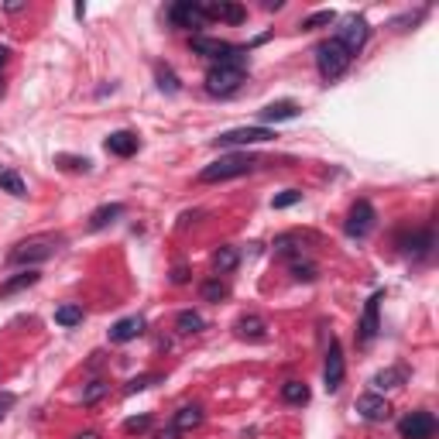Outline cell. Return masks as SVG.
<instances>
[{
    "label": "cell",
    "instance_id": "obj_1",
    "mask_svg": "<svg viewBox=\"0 0 439 439\" xmlns=\"http://www.w3.org/2000/svg\"><path fill=\"white\" fill-rule=\"evenodd\" d=\"M244 62H247L244 49H233L226 58L213 62L210 72H206V93H210V97H233V93L240 90L244 76H247V72H244Z\"/></svg>",
    "mask_w": 439,
    "mask_h": 439
},
{
    "label": "cell",
    "instance_id": "obj_2",
    "mask_svg": "<svg viewBox=\"0 0 439 439\" xmlns=\"http://www.w3.org/2000/svg\"><path fill=\"white\" fill-rule=\"evenodd\" d=\"M254 165L258 158L254 155H247V151H237V155H223L217 158L213 165H206L203 172H199V182H226V179H240V175H247V172H254Z\"/></svg>",
    "mask_w": 439,
    "mask_h": 439
},
{
    "label": "cell",
    "instance_id": "obj_3",
    "mask_svg": "<svg viewBox=\"0 0 439 439\" xmlns=\"http://www.w3.org/2000/svg\"><path fill=\"white\" fill-rule=\"evenodd\" d=\"M350 58L354 55L347 52L336 38H329V42H323V45H316V69H320V76L323 79H340L343 72H347V65H350Z\"/></svg>",
    "mask_w": 439,
    "mask_h": 439
},
{
    "label": "cell",
    "instance_id": "obj_4",
    "mask_svg": "<svg viewBox=\"0 0 439 439\" xmlns=\"http://www.w3.org/2000/svg\"><path fill=\"white\" fill-rule=\"evenodd\" d=\"M55 251H58V240L55 237H31V240H21L7 254V265H42V261L52 258Z\"/></svg>",
    "mask_w": 439,
    "mask_h": 439
},
{
    "label": "cell",
    "instance_id": "obj_5",
    "mask_svg": "<svg viewBox=\"0 0 439 439\" xmlns=\"http://www.w3.org/2000/svg\"><path fill=\"white\" fill-rule=\"evenodd\" d=\"M374 220H378V213H374V206L367 203V199H357L354 206H350V213H347V223H343V230H347V237H367L371 230H374Z\"/></svg>",
    "mask_w": 439,
    "mask_h": 439
},
{
    "label": "cell",
    "instance_id": "obj_6",
    "mask_svg": "<svg viewBox=\"0 0 439 439\" xmlns=\"http://www.w3.org/2000/svg\"><path fill=\"white\" fill-rule=\"evenodd\" d=\"M274 131L272 127H237V131H226V134H220L217 148H247V144H261V141H272Z\"/></svg>",
    "mask_w": 439,
    "mask_h": 439
},
{
    "label": "cell",
    "instance_id": "obj_7",
    "mask_svg": "<svg viewBox=\"0 0 439 439\" xmlns=\"http://www.w3.org/2000/svg\"><path fill=\"white\" fill-rule=\"evenodd\" d=\"M367 35H371V28H367V21L364 17H347L343 21V28H336V42L347 49L350 55H357L364 45H367Z\"/></svg>",
    "mask_w": 439,
    "mask_h": 439
},
{
    "label": "cell",
    "instance_id": "obj_8",
    "mask_svg": "<svg viewBox=\"0 0 439 439\" xmlns=\"http://www.w3.org/2000/svg\"><path fill=\"white\" fill-rule=\"evenodd\" d=\"M398 436L401 439H433L436 436V415L433 412H408L398 422Z\"/></svg>",
    "mask_w": 439,
    "mask_h": 439
},
{
    "label": "cell",
    "instance_id": "obj_9",
    "mask_svg": "<svg viewBox=\"0 0 439 439\" xmlns=\"http://www.w3.org/2000/svg\"><path fill=\"white\" fill-rule=\"evenodd\" d=\"M168 21L175 28H203L206 24V10L196 0H179V3L168 7Z\"/></svg>",
    "mask_w": 439,
    "mask_h": 439
},
{
    "label": "cell",
    "instance_id": "obj_10",
    "mask_svg": "<svg viewBox=\"0 0 439 439\" xmlns=\"http://www.w3.org/2000/svg\"><path fill=\"white\" fill-rule=\"evenodd\" d=\"M343 374H347L343 347H340V340H329L326 364H323V381H326V391H340V384H343Z\"/></svg>",
    "mask_w": 439,
    "mask_h": 439
},
{
    "label": "cell",
    "instance_id": "obj_11",
    "mask_svg": "<svg viewBox=\"0 0 439 439\" xmlns=\"http://www.w3.org/2000/svg\"><path fill=\"white\" fill-rule=\"evenodd\" d=\"M384 292H374L371 299H367V306H364V320H361V326H357V343L361 347H371L374 343V336H378V329H381V323H378V306H381Z\"/></svg>",
    "mask_w": 439,
    "mask_h": 439
},
{
    "label": "cell",
    "instance_id": "obj_12",
    "mask_svg": "<svg viewBox=\"0 0 439 439\" xmlns=\"http://www.w3.org/2000/svg\"><path fill=\"white\" fill-rule=\"evenodd\" d=\"M206 21H223V24H244L247 21V7L233 3V0H217V3H203Z\"/></svg>",
    "mask_w": 439,
    "mask_h": 439
},
{
    "label": "cell",
    "instance_id": "obj_13",
    "mask_svg": "<svg viewBox=\"0 0 439 439\" xmlns=\"http://www.w3.org/2000/svg\"><path fill=\"white\" fill-rule=\"evenodd\" d=\"M299 113L302 110L295 100H274L265 110H258V120H261V127H268V124H281V120H295Z\"/></svg>",
    "mask_w": 439,
    "mask_h": 439
},
{
    "label": "cell",
    "instance_id": "obj_14",
    "mask_svg": "<svg viewBox=\"0 0 439 439\" xmlns=\"http://www.w3.org/2000/svg\"><path fill=\"white\" fill-rule=\"evenodd\" d=\"M357 415L367 419V422H384L391 415V405L384 401L381 395H361L357 398Z\"/></svg>",
    "mask_w": 439,
    "mask_h": 439
},
{
    "label": "cell",
    "instance_id": "obj_15",
    "mask_svg": "<svg viewBox=\"0 0 439 439\" xmlns=\"http://www.w3.org/2000/svg\"><path fill=\"white\" fill-rule=\"evenodd\" d=\"M138 134H131V131H113L107 141H103V148H107L110 155H117V158H131V155H138Z\"/></svg>",
    "mask_w": 439,
    "mask_h": 439
},
{
    "label": "cell",
    "instance_id": "obj_16",
    "mask_svg": "<svg viewBox=\"0 0 439 439\" xmlns=\"http://www.w3.org/2000/svg\"><path fill=\"white\" fill-rule=\"evenodd\" d=\"M144 333V320L141 316H124L110 326V343H131Z\"/></svg>",
    "mask_w": 439,
    "mask_h": 439
},
{
    "label": "cell",
    "instance_id": "obj_17",
    "mask_svg": "<svg viewBox=\"0 0 439 439\" xmlns=\"http://www.w3.org/2000/svg\"><path fill=\"white\" fill-rule=\"evenodd\" d=\"M189 45H192V52L196 55L213 58V62H220V58H226V55L233 52V45H226V42H220V38H206V35H196Z\"/></svg>",
    "mask_w": 439,
    "mask_h": 439
},
{
    "label": "cell",
    "instance_id": "obj_18",
    "mask_svg": "<svg viewBox=\"0 0 439 439\" xmlns=\"http://www.w3.org/2000/svg\"><path fill=\"white\" fill-rule=\"evenodd\" d=\"M203 408L199 405H182L179 412H175V419H172V429L175 433H192V429H199L203 426Z\"/></svg>",
    "mask_w": 439,
    "mask_h": 439
},
{
    "label": "cell",
    "instance_id": "obj_19",
    "mask_svg": "<svg viewBox=\"0 0 439 439\" xmlns=\"http://www.w3.org/2000/svg\"><path fill=\"white\" fill-rule=\"evenodd\" d=\"M401 244H405V251H408L412 258H426V254L433 251V244H436V237H433V230H419V233H412V237H405Z\"/></svg>",
    "mask_w": 439,
    "mask_h": 439
},
{
    "label": "cell",
    "instance_id": "obj_20",
    "mask_svg": "<svg viewBox=\"0 0 439 439\" xmlns=\"http://www.w3.org/2000/svg\"><path fill=\"white\" fill-rule=\"evenodd\" d=\"M265 320H261V316H240V320H237V336H240V340H265V336H268V333H265Z\"/></svg>",
    "mask_w": 439,
    "mask_h": 439
},
{
    "label": "cell",
    "instance_id": "obj_21",
    "mask_svg": "<svg viewBox=\"0 0 439 439\" xmlns=\"http://www.w3.org/2000/svg\"><path fill=\"white\" fill-rule=\"evenodd\" d=\"M117 217H124V206L120 203H107V206H97L93 213H90V230H103L110 226Z\"/></svg>",
    "mask_w": 439,
    "mask_h": 439
},
{
    "label": "cell",
    "instance_id": "obj_22",
    "mask_svg": "<svg viewBox=\"0 0 439 439\" xmlns=\"http://www.w3.org/2000/svg\"><path fill=\"white\" fill-rule=\"evenodd\" d=\"M240 265V251L237 247H220V251H213V272L220 274H230L233 268Z\"/></svg>",
    "mask_w": 439,
    "mask_h": 439
},
{
    "label": "cell",
    "instance_id": "obj_23",
    "mask_svg": "<svg viewBox=\"0 0 439 439\" xmlns=\"http://www.w3.org/2000/svg\"><path fill=\"white\" fill-rule=\"evenodd\" d=\"M38 278H42V274L31 272V268H28V272H21V274H14V278H7V281L0 285V299H3V295H14V292H21V288H31Z\"/></svg>",
    "mask_w": 439,
    "mask_h": 439
},
{
    "label": "cell",
    "instance_id": "obj_24",
    "mask_svg": "<svg viewBox=\"0 0 439 439\" xmlns=\"http://www.w3.org/2000/svg\"><path fill=\"white\" fill-rule=\"evenodd\" d=\"M281 398L288 405H306L309 401V384L306 381H285L281 384Z\"/></svg>",
    "mask_w": 439,
    "mask_h": 439
},
{
    "label": "cell",
    "instance_id": "obj_25",
    "mask_svg": "<svg viewBox=\"0 0 439 439\" xmlns=\"http://www.w3.org/2000/svg\"><path fill=\"white\" fill-rule=\"evenodd\" d=\"M203 326H206V323H203V316H199V313H192V309H182V313L175 316V329H179V333H185V336H189V333H199Z\"/></svg>",
    "mask_w": 439,
    "mask_h": 439
},
{
    "label": "cell",
    "instance_id": "obj_26",
    "mask_svg": "<svg viewBox=\"0 0 439 439\" xmlns=\"http://www.w3.org/2000/svg\"><path fill=\"white\" fill-rule=\"evenodd\" d=\"M55 323L58 326H76V323H83V306H58L55 309Z\"/></svg>",
    "mask_w": 439,
    "mask_h": 439
},
{
    "label": "cell",
    "instance_id": "obj_27",
    "mask_svg": "<svg viewBox=\"0 0 439 439\" xmlns=\"http://www.w3.org/2000/svg\"><path fill=\"white\" fill-rule=\"evenodd\" d=\"M0 192H10V196H24V179L17 172H0Z\"/></svg>",
    "mask_w": 439,
    "mask_h": 439
},
{
    "label": "cell",
    "instance_id": "obj_28",
    "mask_svg": "<svg viewBox=\"0 0 439 439\" xmlns=\"http://www.w3.org/2000/svg\"><path fill=\"white\" fill-rule=\"evenodd\" d=\"M203 299L206 302H220V299H226L230 295V288H226V281H220V278H210V281H203Z\"/></svg>",
    "mask_w": 439,
    "mask_h": 439
},
{
    "label": "cell",
    "instance_id": "obj_29",
    "mask_svg": "<svg viewBox=\"0 0 439 439\" xmlns=\"http://www.w3.org/2000/svg\"><path fill=\"white\" fill-rule=\"evenodd\" d=\"M155 79H158V90H162V93H179V76H175L168 65H158V69H155Z\"/></svg>",
    "mask_w": 439,
    "mask_h": 439
},
{
    "label": "cell",
    "instance_id": "obj_30",
    "mask_svg": "<svg viewBox=\"0 0 439 439\" xmlns=\"http://www.w3.org/2000/svg\"><path fill=\"white\" fill-rule=\"evenodd\" d=\"M292 274H295V281H316V278H320V268H316L313 261L295 258V261H292Z\"/></svg>",
    "mask_w": 439,
    "mask_h": 439
},
{
    "label": "cell",
    "instance_id": "obj_31",
    "mask_svg": "<svg viewBox=\"0 0 439 439\" xmlns=\"http://www.w3.org/2000/svg\"><path fill=\"white\" fill-rule=\"evenodd\" d=\"M333 21H336L333 10H316V14H309V17L302 21V28H306V31H316V28H329Z\"/></svg>",
    "mask_w": 439,
    "mask_h": 439
},
{
    "label": "cell",
    "instance_id": "obj_32",
    "mask_svg": "<svg viewBox=\"0 0 439 439\" xmlns=\"http://www.w3.org/2000/svg\"><path fill=\"white\" fill-rule=\"evenodd\" d=\"M401 381H405V371H398V367H388L381 374H374V388H398Z\"/></svg>",
    "mask_w": 439,
    "mask_h": 439
},
{
    "label": "cell",
    "instance_id": "obj_33",
    "mask_svg": "<svg viewBox=\"0 0 439 439\" xmlns=\"http://www.w3.org/2000/svg\"><path fill=\"white\" fill-rule=\"evenodd\" d=\"M107 388H110L107 381H90L86 384V391H83V405H97V401L107 395Z\"/></svg>",
    "mask_w": 439,
    "mask_h": 439
},
{
    "label": "cell",
    "instance_id": "obj_34",
    "mask_svg": "<svg viewBox=\"0 0 439 439\" xmlns=\"http://www.w3.org/2000/svg\"><path fill=\"white\" fill-rule=\"evenodd\" d=\"M295 203H302V192H299V189H285L281 196H274L272 199L274 210H288V206H295Z\"/></svg>",
    "mask_w": 439,
    "mask_h": 439
},
{
    "label": "cell",
    "instance_id": "obj_35",
    "mask_svg": "<svg viewBox=\"0 0 439 439\" xmlns=\"http://www.w3.org/2000/svg\"><path fill=\"white\" fill-rule=\"evenodd\" d=\"M55 165H62L69 172H90V158H76V155H58Z\"/></svg>",
    "mask_w": 439,
    "mask_h": 439
},
{
    "label": "cell",
    "instance_id": "obj_36",
    "mask_svg": "<svg viewBox=\"0 0 439 439\" xmlns=\"http://www.w3.org/2000/svg\"><path fill=\"white\" fill-rule=\"evenodd\" d=\"M155 381H162L158 374H141V378H134V381H127L124 388V395H138V391H144V388H151Z\"/></svg>",
    "mask_w": 439,
    "mask_h": 439
},
{
    "label": "cell",
    "instance_id": "obj_37",
    "mask_svg": "<svg viewBox=\"0 0 439 439\" xmlns=\"http://www.w3.org/2000/svg\"><path fill=\"white\" fill-rule=\"evenodd\" d=\"M144 429H151V415H134V419H127V422H124V433H127V436L144 433Z\"/></svg>",
    "mask_w": 439,
    "mask_h": 439
},
{
    "label": "cell",
    "instance_id": "obj_38",
    "mask_svg": "<svg viewBox=\"0 0 439 439\" xmlns=\"http://www.w3.org/2000/svg\"><path fill=\"white\" fill-rule=\"evenodd\" d=\"M172 281H175V285H185V281H189V268H185V265H175V268H172Z\"/></svg>",
    "mask_w": 439,
    "mask_h": 439
},
{
    "label": "cell",
    "instance_id": "obj_39",
    "mask_svg": "<svg viewBox=\"0 0 439 439\" xmlns=\"http://www.w3.org/2000/svg\"><path fill=\"white\" fill-rule=\"evenodd\" d=\"M10 405H14V395H0V419L10 412Z\"/></svg>",
    "mask_w": 439,
    "mask_h": 439
},
{
    "label": "cell",
    "instance_id": "obj_40",
    "mask_svg": "<svg viewBox=\"0 0 439 439\" xmlns=\"http://www.w3.org/2000/svg\"><path fill=\"white\" fill-rule=\"evenodd\" d=\"M7 58H10V49H7V45H0V69L7 65Z\"/></svg>",
    "mask_w": 439,
    "mask_h": 439
},
{
    "label": "cell",
    "instance_id": "obj_41",
    "mask_svg": "<svg viewBox=\"0 0 439 439\" xmlns=\"http://www.w3.org/2000/svg\"><path fill=\"white\" fill-rule=\"evenodd\" d=\"M76 439H100V433H79Z\"/></svg>",
    "mask_w": 439,
    "mask_h": 439
}]
</instances>
